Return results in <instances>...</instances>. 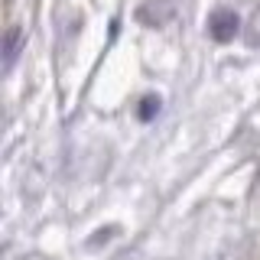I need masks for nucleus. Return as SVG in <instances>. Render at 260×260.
I'll return each mask as SVG.
<instances>
[{"mask_svg":"<svg viewBox=\"0 0 260 260\" xmlns=\"http://www.w3.org/2000/svg\"><path fill=\"white\" fill-rule=\"evenodd\" d=\"M179 10V0H143L137 7V20L143 26H166Z\"/></svg>","mask_w":260,"mask_h":260,"instance_id":"f257e3e1","label":"nucleus"},{"mask_svg":"<svg viewBox=\"0 0 260 260\" xmlns=\"http://www.w3.org/2000/svg\"><path fill=\"white\" fill-rule=\"evenodd\" d=\"M238 29H241V20L234 10H215L208 16V36L215 43H231L238 36Z\"/></svg>","mask_w":260,"mask_h":260,"instance_id":"f03ea898","label":"nucleus"},{"mask_svg":"<svg viewBox=\"0 0 260 260\" xmlns=\"http://www.w3.org/2000/svg\"><path fill=\"white\" fill-rule=\"evenodd\" d=\"M20 46H23V32H20V26H10V29L4 32V69H13Z\"/></svg>","mask_w":260,"mask_h":260,"instance_id":"7ed1b4c3","label":"nucleus"},{"mask_svg":"<svg viewBox=\"0 0 260 260\" xmlns=\"http://www.w3.org/2000/svg\"><path fill=\"white\" fill-rule=\"evenodd\" d=\"M159 114V98L156 94H146L143 101H140V108H137V117L140 120H153Z\"/></svg>","mask_w":260,"mask_h":260,"instance_id":"20e7f679","label":"nucleus"}]
</instances>
